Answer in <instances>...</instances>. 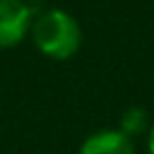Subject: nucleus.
Masks as SVG:
<instances>
[{
  "label": "nucleus",
  "mask_w": 154,
  "mask_h": 154,
  "mask_svg": "<svg viewBox=\"0 0 154 154\" xmlns=\"http://www.w3.org/2000/svg\"><path fill=\"white\" fill-rule=\"evenodd\" d=\"M147 125H149V120H147V111L140 108V106H132V108H128V111L120 116V130H123L128 137L144 132Z\"/></svg>",
  "instance_id": "4"
},
{
  "label": "nucleus",
  "mask_w": 154,
  "mask_h": 154,
  "mask_svg": "<svg viewBox=\"0 0 154 154\" xmlns=\"http://www.w3.org/2000/svg\"><path fill=\"white\" fill-rule=\"evenodd\" d=\"M147 149H149V154H154V125H149V130H147Z\"/></svg>",
  "instance_id": "5"
},
{
  "label": "nucleus",
  "mask_w": 154,
  "mask_h": 154,
  "mask_svg": "<svg viewBox=\"0 0 154 154\" xmlns=\"http://www.w3.org/2000/svg\"><path fill=\"white\" fill-rule=\"evenodd\" d=\"M79 154H135V144L123 130H99L82 142Z\"/></svg>",
  "instance_id": "3"
},
{
  "label": "nucleus",
  "mask_w": 154,
  "mask_h": 154,
  "mask_svg": "<svg viewBox=\"0 0 154 154\" xmlns=\"http://www.w3.org/2000/svg\"><path fill=\"white\" fill-rule=\"evenodd\" d=\"M31 10L22 0H0V48L17 46L31 31Z\"/></svg>",
  "instance_id": "2"
},
{
  "label": "nucleus",
  "mask_w": 154,
  "mask_h": 154,
  "mask_svg": "<svg viewBox=\"0 0 154 154\" xmlns=\"http://www.w3.org/2000/svg\"><path fill=\"white\" fill-rule=\"evenodd\" d=\"M31 36L36 48L53 60H67L79 51L82 43V29L77 19L65 10L41 12L31 22Z\"/></svg>",
  "instance_id": "1"
}]
</instances>
